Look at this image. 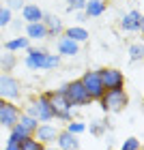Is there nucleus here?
Wrapping results in <instances>:
<instances>
[{
    "instance_id": "32",
    "label": "nucleus",
    "mask_w": 144,
    "mask_h": 150,
    "mask_svg": "<svg viewBox=\"0 0 144 150\" xmlns=\"http://www.w3.org/2000/svg\"><path fill=\"white\" fill-rule=\"evenodd\" d=\"M78 22H86V15H84V11H78Z\"/></svg>"
},
{
    "instance_id": "21",
    "label": "nucleus",
    "mask_w": 144,
    "mask_h": 150,
    "mask_svg": "<svg viewBox=\"0 0 144 150\" xmlns=\"http://www.w3.org/2000/svg\"><path fill=\"white\" fill-rule=\"evenodd\" d=\"M17 64V58H15V54H0V67H2L4 71H13V67Z\"/></svg>"
},
{
    "instance_id": "2",
    "label": "nucleus",
    "mask_w": 144,
    "mask_h": 150,
    "mask_svg": "<svg viewBox=\"0 0 144 150\" xmlns=\"http://www.w3.org/2000/svg\"><path fill=\"white\" fill-rule=\"evenodd\" d=\"M63 94L65 99L69 101L71 107H82V105H88L91 103V97H88V92L84 90V86H82V81H69V84H65L63 88Z\"/></svg>"
},
{
    "instance_id": "19",
    "label": "nucleus",
    "mask_w": 144,
    "mask_h": 150,
    "mask_svg": "<svg viewBox=\"0 0 144 150\" xmlns=\"http://www.w3.org/2000/svg\"><path fill=\"white\" fill-rule=\"evenodd\" d=\"M65 37H69L71 41H75V43H82V41H86L91 35H88V30L82 28V26H71V28L65 30Z\"/></svg>"
},
{
    "instance_id": "3",
    "label": "nucleus",
    "mask_w": 144,
    "mask_h": 150,
    "mask_svg": "<svg viewBox=\"0 0 144 150\" xmlns=\"http://www.w3.org/2000/svg\"><path fill=\"white\" fill-rule=\"evenodd\" d=\"M99 101H101V110L103 112H120L127 107L129 97L123 88H118V90H106Z\"/></svg>"
},
{
    "instance_id": "25",
    "label": "nucleus",
    "mask_w": 144,
    "mask_h": 150,
    "mask_svg": "<svg viewBox=\"0 0 144 150\" xmlns=\"http://www.w3.org/2000/svg\"><path fill=\"white\" fill-rule=\"evenodd\" d=\"M120 150H142V144H140V139H138V137H129V139L123 142Z\"/></svg>"
},
{
    "instance_id": "35",
    "label": "nucleus",
    "mask_w": 144,
    "mask_h": 150,
    "mask_svg": "<svg viewBox=\"0 0 144 150\" xmlns=\"http://www.w3.org/2000/svg\"><path fill=\"white\" fill-rule=\"evenodd\" d=\"M0 103H2V101H0Z\"/></svg>"
},
{
    "instance_id": "22",
    "label": "nucleus",
    "mask_w": 144,
    "mask_h": 150,
    "mask_svg": "<svg viewBox=\"0 0 144 150\" xmlns=\"http://www.w3.org/2000/svg\"><path fill=\"white\" fill-rule=\"evenodd\" d=\"M19 150H43V144H39L35 137H26L19 142Z\"/></svg>"
},
{
    "instance_id": "34",
    "label": "nucleus",
    "mask_w": 144,
    "mask_h": 150,
    "mask_svg": "<svg viewBox=\"0 0 144 150\" xmlns=\"http://www.w3.org/2000/svg\"><path fill=\"white\" fill-rule=\"evenodd\" d=\"M0 54H2V43H0Z\"/></svg>"
},
{
    "instance_id": "8",
    "label": "nucleus",
    "mask_w": 144,
    "mask_h": 150,
    "mask_svg": "<svg viewBox=\"0 0 144 150\" xmlns=\"http://www.w3.org/2000/svg\"><path fill=\"white\" fill-rule=\"evenodd\" d=\"M19 116H22L19 107L13 105L11 101H2V103H0V125H2V127H9L11 129L13 125H17Z\"/></svg>"
},
{
    "instance_id": "4",
    "label": "nucleus",
    "mask_w": 144,
    "mask_h": 150,
    "mask_svg": "<svg viewBox=\"0 0 144 150\" xmlns=\"http://www.w3.org/2000/svg\"><path fill=\"white\" fill-rule=\"evenodd\" d=\"M47 97H50V105H52L54 118H60V120H67V122H71V110H73V107L69 105V101L65 99L63 90H56V92H47Z\"/></svg>"
},
{
    "instance_id": "33",
    "label": "nucleus",
    "mask_w": 144,
    "mask_h": 150,
    "mask_svg": "<svg viewBox=\"0 0 144 150\" xmlns=\"http://www.w3.org/2000/svg\"><path fill=\"white\" fill-rule=\"evenodd\" d=\"M43 150H58V148H43Z\"/></svg>"
},
{
    "instance_id": "17",
    "label": "nucleus",
    "mask_w": 144,
    "mask_h": 150,
    "mask_svg": "<svg viewBox=\"0 0 144 150\" xmlns=\"http://www.w3.org/2000/svg\"><path fill=\"white\" fill-rule=\"evenodd\" d=\"M26 39H32V41H41V39H47V32H45V26L43 22H37V24H28L26 26Z\"/></svg>"
},
{
    "instance_id": "29",
    "label": "nucleus",
    "mask_w": 144,
    "mask_h": 150,
    "mask_svg": "<svg viewBox=\"0 0 144 150\" xmlns=\"http://www.w3.org/2000/svg\"><path fill=\"white\" fill-rule=\"evenodd\" d=\"M86 0H69V11H84Z\"/></svg>"
},
{
    "instance_id": "1",
    "label": "nucleus",
    "mask_w": 144,
    "mask_h": 150,
    "mask_svg": "<svg viewBox=\"0 0 144 150\" xmlns=\"http://www.w3.org/2000/svg\"><path fill=\"white\" fill-rule=\"evenodd\" d=\"M26 114L32 116L37 122H50V120H54V112H52V105H50V97H47V94H41V97L32 99L30 103H28Z\"/></svg>"
},
{
    "instance_id": "26",
    "label": "nucleus",
    "mask_w": 144,
    "mask_h": 150,
    "mask_svg": "<svg viewBox=\"0 0 144 150\" xmlns=\"http://www.w3.org/2000/svg\"><path fill=\"white\" fill-rule=\"evenodd\" d=\"M11 19H13L11 11L6 9V6H0V28H4V26H9V24H11Z\"/></svg>"
},
{
    "instance_id": "5",
    "label": "nucleus",
    "mask_w": 144,
    "mask_h": 150,
    "mask_svg": "<svg viewBox=\"0 0 144 150\" xmlns=\"http://www.w3.org/2000/svg\"><path fill=\"white\" fill-rule=\"evenodd\" d=\"M82 86H84V90L88 92V97H91V101L95 99H101L106 92L103 84H101V77H99V71H86L84 75H82Z\"/></svg>"
},
{
    "instance_id": "13",
    "label": "nucleus",
    "mask_w": 144,
    "mask_h": 150,
    "mask_svg": "<svg viewBox=\"0 0 144 150\" xmlns=\"http://www.w3.org/2000/svg\"><path fill=\"white\" fill-rule=\"evenodd\" d=\"M80 52V43L71 41L69 37H60L58 39V56H75Z\"/></svg>"
},
{
    "instance_id": "11",
    "label": "nucleus",
    "mask_w": 144,
    "mask_h": 150,
    "mask_svg": "<svg viewBox=\"0 0 144 150\" xmlns=\"http://www.w3.org/2000/svg\"><path fill=\"white\" fill-rule=\"evenodd\" d=\"M45 56H47V52H45V50L28 47V56H26V67H28V69H32V71H39V69H43Z\"/></svg>"
},
{
    "instance_id": "9",
    "label": "nucleus",
    "mask_w": 144,
    "mask_h": 150,
    "mask_svg": "<svg viewBox=\"0 0 144 150\" xmlns=\"http://www.w3.org/2000/svg\"><path fill=\"white\" fill-rule=\"evenodd\" d=\"M58 129L54 127V125H50V122H43V125H39L37 127V131H35V139L39 142V144H52V142H56V137H58Z\"/></svg>"
},
{
    "instance_id": "27",
    "label": "nucleus",
    "mask_w": 144,
    "mask_h": 150,
    "mask_svg": "<svg viewBox=\"0 0 144 150\" xmlns=\"http://www.w3.org/2000/svg\"><path fill=\"white\" fill-rule=\"evenodd\" d=\"M142 45L140 43H135V45H131V47H129V58H131V60H140L142 58Z\"/></svg>"
},
{
    "instance_id": "23",
    "label": "nucleus",
    "mask_w": 144,
    "mask_h": 150,
    "mask_svg": "<svg viewBox=\"0 0 144 150\" xmlns=\"http://www.w3.org/2000/svg\"><path fill=\"white\" fill-rule=\"evenodd\" d=\"M58 64H60V56H58V54H47V56H45V62H43V69L50 71V69H56Z\"/></svg>"
},
{
    "instance_id": "7",
    "label": "nucleus",
    "mask_w": 144,
    "mask_h": 150,
    "mask_svg": "<svg viewBox=\"0 0 144 150\" xmlns=\"http://www.w3.org/2000/svg\"><path fill=\"white\" fill-rule=\"evenodd\" d=\"M99 77H101V84H103L106 90H118L125 84V75L118 69H101Z\"/></svg>"
},
{
    "instance_id": "18",
    "label": "nucleus",
    "mask_w": 144,
    "mask_h": 150,
    "mask_svg": "<svg viewBox=\"0 0 144 150\" xmlns=\"http://www.w3.org/2000/svg\"><path fill=\"white\" fill-rule=\"evenodd\" d=\"M28 47H30V41L28 39H26V37H15V39H9V41H6V43H4V50L6 52H22V50H28Z\"/></svg>"
},
{
    "instance_id": "31",
    "label": "nucleus",
    "mask_w": 144,
    "mask_h": 150,
    "mask_svg": "<svg viewBox=\"0 0 144 150\" xmlns=\"http://www.w3.org/2000/svg\"><path fill=\"white\" fill-rule=\"evenodd\" d=\"M103 127H106L103 122H101V120H97V122H95V125L91 127V133H93V135H99L101 131H103Z\"/></svg>"
},
{
    "instance_id": "12",
    "label": "nucleus",
    "mask_w": 144,
    "mask_h": 150,
    "mask_svg": "<svg viewBox=\"0 0 144 150\" xmlns=\"http://www.w3.org/2000/svg\"><path fill=\"white\" fill-rule=\"evenodd\" d=\"M43 15H45V13L41 11L37 4H24V6H22V19H24L26 24L43 22Z\"/></svg>"
},
{
    "instance_id": "24",
    "label": "nucleus",
    "mask_w": 144,
    "mask_h": 150,
    "mask_svg": "<svg viewBox=\"0 0 144 150\" xmlns=\"http://www.w3.org/2000/svg\"><path fill=\"white\" fill-rule=\"evenodd\" d=\"M86 131V125L84 122H69V125H67V133H71V135H80V133H84Z\"/></svg>"
},
{
    "instance_id": "10",
    "label": "nucleus",
    "mask_w": 144,
    "mask_h": 150,
    "mask_svg": "<svg viewBox=\"0 0 144 150\" xmlns=\"http://www.w3.org/2000/svg\"><path fill=\"white\" fill-rule=\"evenodd\" d=\"M120 28L127 30V32H138V30H142V13L140 11H129L127 15H123Z\"/></svg>"
},
{
    "instance_id": "30",
    "label": "nucleus",
    "mask_w": 144,
    "mask_h": 150,
    "mask_svg": "<svg viewBox=\"0 0 144 150\" xmlns=\"http://www.w3.org/2000/svg\"><path fill=\"white\" fill-rule=\"evenodd\" d=\"M22 6H24L22 0H6V9H9V11H13V9H22Z\"/></svg>"
},
{
    "instance_id": "28",
    "label": "nucleus",
    "mask_w": 144,
    "mask_h": 150,
    "mask_svg": "<svg viewBox=\"0 0 144 150\" xmlns=\"http://www.w3.org/2000/svg\"><path fill=\"white\" fill-rule=\"evenodd\" d=\"M19 139L15 133H11V137H9V142H6V150H19Z\"/></svg>"
},
{
    "instance_id": "20",
    "label": "nucleus",
    "mask_w": 144,
    "mask_h": 150,
    "mask_svg": "<svg viewBox=\"0 0 144 150\" xmlns=\"http://www.w3.org/2000/svg\"><path fill=\"white\" fill-rule=\"evenodd\" d=\"M17 125L22 127V129H24V131L28 133V135H32V133L37 131L39 122H37L35 118H32V116H28V114H22V116H19V120H17Z\"/></svg>"
},
{
    "instance_id": "15",
    "label": "nucleus",
    "mask_w": 144,
    "mask_h": 150,
    "mask_svg": "<svg viewBox=\"0 0 144 150\" xmlns=\"http://www.w3.org/2000/svg\"><path fill=\"white\" fill-rule=\"evenodd\" d=\"M106 6H108L106 0H86L84 15H86V17H99V15H103Z\"/></svg>"
},
{
    "instance_id": "36",
    "label": "nucleus",
    "mask_w": 144,
    "mask_h": 150,
    "mask_svg": "<svg viewBox=\"0 0 144 150\" xmlns=\"http://www.w3.org/2000/svg\"><path fill=\"white\" fill-rule=\"evenodd\" d=\"M0 6H2V4H0Z\"/></svg>"
},
{
    "instance_id": "16",
    "label": "nucleus",
    "mask_w": 144,
    "mask_h": 150,
    "mask_svg": "<svg viewBox=\"0 0 144 150\" xmlns=\"http://www.w3.org/2000/svg\"><path fill=\"white\" fill-rule=\"evenodd\" d=\"M43 26H45V32H47V37H56L63 32V22L56 17V15H43Z\"/></svg>"
},
{
    "instance_id": "14",
    "label": "nucleus",
    "mask_w": 144,
    "mask_h": 150,
    "mask_svg": "<svg viewBox=\"0 0 144 150\" xmlns=\"http://www.w3.org/2000/svg\"><path fill=\"white\" fill-rule=\"evenodd\" d=\"M56 144H58V150H80V142L75 139V135L67 133V131L58 133Z\"/></svg>"
},
{
    "instance_id": "6",
    "label": "nucleus",
    "mask_w": 144,
    "mask_h": 150,
    "mask_svg": "<svg viewBox=\"0 0 144 150\" xmlns=\"http://www.w3.org/2000/svg\"><path fill=\"white\" fill-rule=\"evenodd\" d=\"M22 94V86L19 81L9 73H0V101H13L19 99Z\"/></svg>"
}]
</instances>
